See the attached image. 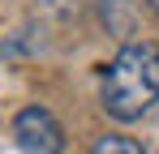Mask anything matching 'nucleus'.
<instances>
[{
	"mask_svg": "<svg viewBox=\"0 0 159 154\" xmlns=\"http://www.w3.org/2000/svg\"><path fill=\"white\" fill-rule=\"evenodd\" d=\"M159 103V43H125L103 69V111L129 124Z\"/></svg>",
	"mask_w": 159,
	"mask_h": 154,
	"instance_id": "obj_1",
	"label": "nucleus"
},
{
	"mask_svg": "<svg viewBox=\"0 0 159 154\" xmlns=\"http://www.w3.org/2000/svg\"><path fill=\"white\" fill-rule=\"evenodd\" d=\"M13 141L26 154H60L65 150V128L48 107H22L13 116Z\"/></svg>",
	"mask_w": 159,
	"mask_h": 154,
	"instance_id": "obj_2",
	"label": "nucleus"
},
{
	"mask_svg": "<svg viewBox=\"0 0 159 154\" xmlns=\"http://www.w3.org/2000/svg\"><path fill=\"white\" fill-rule=\"evenodd\" d=\"M90 154H146L133 137H120V133H107V137H99L95 146H90Z\"/></svg>",
	"mask_w": 159,
	"mask_h": 154,
	"instance_id": "obj_3",
	"label": "nucleus"
},
{
	"mask_svg": "<svg viewBox=\"0 0 159 154\" xmlns=\"http://www.w3.org/2000/svg\"><path fill=\"white\" fill-rule=\"evenodd\" d=\"M146 9H151V13H155V17H159V0H146Z\"/></svg>",
	"mask_w": 159,
	"mask_h": 154,
	"instance_id": "obj_4",
	"label": "nucleus"
}]
</instances>
